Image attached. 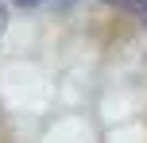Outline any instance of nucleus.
I'll use <instances>...</instances> for the list:
<instances>
[{
	"instance_id": "f03ea898",
	"label": "nucleus",
	"mask_w": 147,
	"mask_h": 143,
	"mask_svg": "<svg viewBox=\"0 0 147 143\" xmlns=\"http://www.w3.org/2000/svg\"><path fill=\"white\" fill-rule=\"evenodd\" d=\"M16 4H23V8H35V4H43V0H16Z\"/></svg>"
},
{
	"instance_id": "20e7f679",
	"label": "nucleus",
	"mask_w": 147,
	"mask_h": 143,
	"mask_svg": "<svg viewBox=\"0 0 147 143\" xmlns=\"http://www.w3.org/2000/svg\"><path fill=\"white\" fill-rule=\"evenodd\" d=\"M66 4H74V0H66Z\"/></svg>"
},
{
	"instance_id": "f257e3e1",
	"label": "nucleus",
	"mask_w": 147,
	"mask_h": 143,
	"mask_svg": "<svg viewBox=\"0 0 147 143\" xmlns=\"http://www.w3.org/2000/svg\"><path fill=\"white\" fill-rule=\"evenodd\" d=\"M4 27H8V8H4V0H0V39H4Z\"/></svg>"
},
{
	"instance_id": "7ed1b4c3",
	"label": "nucleus",
	"mask_w": 147,
	"mask_h": 143,
	"mask_svg": "<svg viewBox=\"0 0 147 143\" xmlns=\"http://www.w3.org/2000/svg\"><path fill=\"white\" fill-rule=\"evenodd\" d=\"M112 4H128V0H112Z\"/></svg>"
}]
</instances>
